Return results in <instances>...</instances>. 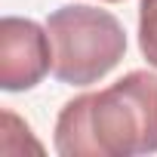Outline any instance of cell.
<instances>
[{"label": "cell", "instance_id": "cell-5", "mask_svg": "<svg viewBox=\"0 0 157 157\" xmlns=\"http://www.w3.org/2000/svg\"><path fill=\"white\" fill-rule=\"evenodd\" d=\"M105 3H117V0H105Z\"/></svg>", "mask_w": 157, "mask_h": 157}, {"label": "cell", "instance_id": "cell-4", "mask_svg": "<svg viewBox=\"0 0 157 157\" xmlns=\"http://www.w3.org/2000/svg\"><path fill=\"white\" fill-rule=\"evenodd\" d=\"M139 49L157 68V0H139Z\"/></svg>", "mask_w": 157, "mask_h": 157}, {"label": "cell", "instance_id": "cell-3", "mask_svg": "<svg viewBox=\"0 0 157 157\" xmlns=\"http://www.w3.org/2000/svg\"><path fill=\"white\" fill-rule=\"evenodd\" d=\"M52 71L49 31L34 19L3 16L0 22V86L6 93H25Z\"/></svg>", "mask_w": 157, "mask_h": 157}, {"label": "cell", "instance_id": "cell-1", "mask_svg": "<svg viewBox=\"0 0 157 157\" xmlns=\"http://www.w3.org/2000/svg\"><path fill=\"white\" fill-rule=\"evenodd\" d=\"M62 157H136L157 151V74L129 71L117 83L83 93L56 117Z\"/></svg>", "mask_w": 157, "mask_h": 157}, {"label": "cell", "instance_id": "cell-2", "mask_svg": "<svg viewBox=\"0 0 157 157\" xmlns=\"http://www.w3.org/2000/svg\"><path fill=\"white\" fill-rule=\"evenodd\" d=\"M52 43V74L71 86H90L123 59L126 31L108 10L68 3L46 19Z\"/></svg>", "mask_w": 157, "mask_h": 157}]
</instances>
